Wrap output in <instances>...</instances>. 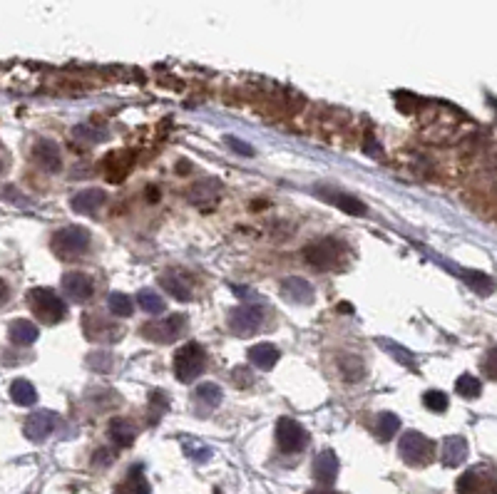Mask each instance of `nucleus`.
Masks as SVG:
<instances>
[{
  "mask_svg": "<svg viewBox=\"0 0 497 494\" xmlns=\"http://www.w3.org/2000/svg\"><path fill=\"white\" fill-rule=\"evenodd\" d=\"M28 306H30V311H33V313L48 326L60 323V321L68 316V306H65V301L50 289H33V291H30V294H28Z\"/></svg>",
  "mask_w": 497,
  "mask_h": 494,
  "instance_id": "nucleus-1",
  "label": "nucleus"
},
{
  "mask_svg": "<svg viewBox=\"0 0 497 494\" xmlns=\"http://www.w3.org/2000/svg\"><path fill=\"white\" fill-rule=\"evenodd\" d=\"M207 367V353L199 343H187L174 353V375L179 382H192Z\"/></svg>",
  "mask_w": 497,
  "mask_h": 494,
  "instance_id": "nucleus-2",
  "label": "nucleus"
},
{
  "mask_svg": "<svg viewBox=\"0 0 497 494\" xmlns=\"http://www.w3.org/2000/svg\"><path fill=\"white\" fill-rule=\"evenodd\" d=\"M398 455L403 457L405 465L425 467V465H430V460H433V455H435V442L428 440L425 435H420V432L410 430L400 437Z\"/></svg>",
  "mask_w": 497,
  "mask_h": 494,
  "instance_id": "nucleus-3",
  "label": "nucleus"
},
{
  "mask_svg": "<svg viewBox=\"0 0 497 494\" xmlns=\"http://www.w3.org/2000/svg\"><path fill=\"white\" fill-rule=\"evenodd\" d=\"M53 251L60 259H78L90 249V231L85 226H65L53 236Z\"/></svg>",
  "mask_w": 497,
  "mask_h": 494,
  "instance_id": "nucleus-4",
  "label": "nucleus"
},
{
  "mask_svg": "<svg viewBox=\"0 0 497 494\" xmlns=\"http://www.w3.org/2000/svg\"><path fill=\"white\" fill-rule=\"evenodd\" d=\"M306 261H309L314 269L319 271H328V269H336L341 264V259L346 256V249L338 239L333 236H326V239H319L314 244L306 246Z\"/></svg>",
  "mask_w": 497,
  "mask_h": 494,
  "instance_id": "nucleus-5",
  "label": "nucleus"
},
{
  "mask_svg": "<svg viewBox=\"0 0 497 494\" xmlns=\"http://www.w3.org/2000/svg\"><path fill=\"white\" fill-rule=\"evenodd\" d=\"M184 331H187V316L184 313H174V316H167V318L149 321V323L142 326V335L147 338V340L162 343V345L182 338Z\"/></svg>",
  "mask_w": 497,
  "mask_h": 494,
  "instance_id": "nucleus-6",
  "label": "nucleus"
},
{
  "mask_svg": "<svg viewBox=\"0 0 497 494\" xmlns=\"http://www.w3.org/2000/svg\"><path fill=\"white\" fill-rule=\"evenodd\" d=\"M276 445L286 455H294V452H301L309 445V432L291 417H281L276 422Z\"/></svg>",
  "mask_w": 497,
  "mask_h": 494,
  "instance_id": "nucleus-7",
  "label": "nucleus"
},
{
  "mask_svg": "<svg viewBox=\"0 0 497 494\" xmlns=\"http://www.w3.org/2000/svg\"><path fill=\"white\" fill-rule=\"evenodd\" d=\"M458 494H497V475L488 467H473L458 480Z\"/></svg>",
  "mask_w": 497,
  "mask_h": 494,
  "instance_id": "nucleus-8",
  "label": "nucleus"
},
{
  "mask_svg": "<svg viewBox=\"0 0 497 494\" xmlns=\"http://www.w3.org/2000/svg\"><path fill=\"white\" fill-rule=\"evenodd\" d=\"M261 323H264V311H261L259 306H239V308H234L232 316H229V326H232V331L237 333L239 338L254 335V333L261 328Z\"/></svg>",
  "mask_w": 497,
  "mask_h": 494,
  "instance_id": "nucleus-9",
  "label": "nucleus"
},
{
  "mask_svg": "<svg viewBox=\"0 0 497 494\" xmlns=\"http://www.w3.org/2000/svg\"><path fill=\"white\" fill-rule=\"evenodd\" d=\"M82 331H85V335L95 343H114V340H119V333H122L114 326V321L105 318V316H100V313L85 316Z\"/></svg>",
  "mask_w": 497,
  "mask_h": 494,
  "instance_id": "nucleus-10",
  "label": "nucleus"
},
{
  "mask_svg": "<svg viewBox=\"0 0 497 494\" xmlns=\"http://www.w3.org/2000/svg\"><path fill=\"white\" fill-rule=\"evenodd\" d=\"M55 427H58V415L50 410H40V412H33V415L25 420V435L33 442H43L53 435Z\"/></svg>",
  "mask_w": 497,
  "mask_h": 494,
  "instance_id": "nucleus-11",
  "label": "nucleus"
},
{
  "mask_svg": "<svg viewBox=\"0 0 497 494\" xmlns=\"http://www.w3.org/2000/svg\"><path fill=\"white\" fill-rule=\"evenodd\" d=\"M63 291L75 301V304H85V301L92 299L95 284L87 274H80V271H70L63 276Z\"/></svg>",
  "mask_w": 497,
  "mask_h": 494,
  "instance_id": "nucleus-12",
  "label": "nucleus"
},
{
  "mask_svg": "<svg viewBox=\"0 0 497 494\" xmlns=\"http://www.w3.org/2000/svg\"><path fill=\"white\" fill-rule=\"evenodd\" d=\"M281 296H284L289 304L309 306V304H314L316 291L306 279H301V276H291V279H286L284 284H281Z\"/></svg>",
  "mask_w": 497,
  "mask_h": 494,
  "instance_id": "nucleus-13",
  "label": "nucleus"
},
{
  "mask_svg": "<svg viewBox=\"0 0 497 494\" xmlns=\"http://www.w3.org/2000/svg\"><path fill=\"white\" fill-rule=\"evenodd\" d=\"M311 475H314V480L319 485H333L336 477H338V457H336V452H319L314 465H311Z\"/></svg>",
  "mask_w": 497,
  "mask_h": 494,
  "instance_id": "nucleus-14",
  "label": "nucleus"
},
{
  "mask_svg": "<svg viewBox=\"0 0 497 494\" xmlns=\"http://www.w3.org/2000/svg\"><path fill=\"white\" fill-rule=\"evenodd\" d=\"M321 199H326L328 204H336L341 211H346V214H353V216H363L365 211V204L358 199V196L353 194H346V191H338V189H326V186H321L319 189Z\"/></svg>",
  "mask_w": 497,
  "mask_h": 494,
  "instance_id": "nucleus-15",
  "label": "nucleus"
},
{
  "mask_svg": "<svg viewBox=\"0 0 497 494\" xmlns=\"http://www.w3.org/2000/svg\"><path fill=\"white\" fill-rule=\"evenodd\" d=\"M33 159L43 166L45 171H60V166H63L60 149L53 139H38L33 147Z\"/></svg>",
  "mask_w": 497,
  "mask_h": 494,
  "instance_id": "nucleus-16",
  "label": "nucleus"
},
{
  "mask_svg": "<svg viewBox=\"0 0 497 494\" xmlns=\"http://www.w3.org/2000/svg\"><path fill=\"white\" fill-rule=\"evenodd\" d=\"M440 460L445 467H460L468 460V442L460 435H450L443 440V450H440Z\"/></svg>",
  "mask_w": 497,
  "mask_h": 494,
  "instance_id": "nucleus-17",
  "label": "nucleus"
},
{
  "mask_svg": "<svg viewBox=\"0 0 497 494\" xmlns=\"http://www.w3.org/2000/svg\"><path fill=\"white\" fill-rule=\"evenodd\" d=\"M114 494H152L147 477H144V472H142V467H139V465L132 467V470L127 472V477H124V480L114 487Z\"/></svg>",
  "mask_w": 497,
  "mask_h": 494,
  "instance_id": "nucleus-18",
  "label": "nucleus"
},
{
  "mask_svg": "<svg viewBox=\"0 0 497 494\" xmlns=\"http://www.w3.org/2000/svg\"><path fill=\"white\" fill-rule=\"evenodd\" d=\"M102 204H105L102 189H85V191H80V194H75L73 201H70V206H73L78 214H95Z\"/></svg>",
  "mask_w": 497,
  "mask_h": 494,
  "instance_id": "nucleus-19",
  "label": "nucleus"
},
{
  "mask_svg": "<svg viewBox=\"0 0 497 494\" xmlns=\"http://www.w3.org/2000/svg\"><path fill=\"white\" fill-rule=\"evenodd\" d=\"M134 164V157L129 152H117V154H107L105 159V171H107L109 181H122L127 176L129 166Z\"/></svg>",
  "mask_w": 497,
  "mask_h": 494,
  "instance_id": "nucleus-20",
  "label": "nucleus"
},
{
  "mask_svg": "<svg viewBox=\"0 0 497 494\" xmlns=\"http://www.w3.org/2000/svg\"><path fill=\"white\" fill-rule=\"evenodd\" d=\"M249 360L259 370H271L276 365V360H279V350L271 343H256L254 348H249Z\"/></svg>",
  "mask_w": 497,
  "mask_h": 494,
  "instance_id": "nucleus-21",
  "label": "nucleus"
},
{
  "mask_svg": "<svg viewBox=\"0 0 497 494\" xmlns=\"http://www.w3.org/2000/svg\"><path fill=\"white\" fill-rule=\"evenodd\" d=\"M134 437H137V430H134V425L129 420H124V417H114L112 422H109V440L114 442V447H129L134 442Z\"/></svg>",
  "mask_w": 497,
  "mask_h": 494,
  "instance_id": "nucleus-22",
  "label": "nucleus"
},
{
  "mask_svg": "<svg viewBox=\"0 0 497 494\" xmlns=\"http://www.w3.org/2000/svg\"><path fill=\"white\" fill-rule=\"evenodd\" d=\"M8 335H10V340H13L15 345H33V343L38 340L40 331H38V326H35V323L20 318V321H13V323H10Z\"/></svg>",
  "mask_w": 497,
  "mask_h": 494,
  "instance_id": "nucleus-23",
  "label": "nucleus"
},
{
  "mask_svg": "<svg viewBox=\"0 0 497 494\" xmlns=\"http://www.w3.org/2000/svg\"><path fill=\"white\" fill-rule=\"evenodd\" d=\"M159 286H162L169 296H174V299H179V301L192 299V289H189L182 281V276H177V274H162L159 276Z\"/></svg>",
  "mask_w": 497,
  "mask_h": 494,
  "instance_id": "nucleus-24",
  "label": "nucleus"
},
{
  "mask_svg": "<svg viewBox=\"0 0 497 494\" xmlns=\"http://www.w3.org/2000/svg\"><path fill=\"white\" fill-rule=\"evenodd\" d=\"M10 397H13L15 405L28 407V405H35V400H38V390H35L33 382L20 377V380H15L13 385H10Z\"/></svg>",
  "mask_w": 497,
  "mask_h": 494,
  "instance_id": "nucleus-25",
  "label": "nucleus"
},
{
  "mask_svg": "<svg viewBox=\"0 0 497 494\" xmlns=\"http://www.w3.org/2000/svg\"><path fill=\"white\" fill-rule=\"evenodd\" d=\"M137 304H139V308L144 311V313H149V316H159V313H164V308H167V304H164V299L159 294H154L152 289H142L137 294Z\"/></svg>",
  "mask_w": 497,
  "mask_h": 494,
  "instance_id": "nucleus-26",
  "label": "nucleus"
},
{
  "mask_svg": "<svg viewBox=\"0 0 497 494\" xmlns=\"http://www.w3.org/2000/svg\"><path fill=\"white\" fill-rule=\"evenodd\" d=\"M398 430H400V417L393 415V412H380L378 420H375V435L383 442H388Z\"/></svg>",
  "mask_w": 497,
  "mask_h": 494,
  "instance_id": "nucleus-27",
  "label": "nucleus"
},
{
  "mask_svg": "<svg viewBox=\"0 0 497 494\" xmlns=\"http://www.w3.org/2000/svg\"><path fill=\"white\" fill-rule=\"evenodd\" d=\"M107 306H109V311H112V316H117V318H127V316H132V299L119 294V291H112V294H109Z\"/></svg>",
  "mask_w": 497,
  "mask_h": 494,
  "instance_id": "nucleus-28",
  "label": "nucleus"
},
{
  "mask_svg": "<svg viewBox=\"0 0 497 494\" xmlns=\"http://www.w3.org/2000/svg\"><path fill=\"white\" fill-rule=\"evenodd\" d=\"M455 390H458V395L468 397V400H475V397H480V392H483V385H480V380L475 375H460L458 382H455Z\"/></svg>",
  "mask_w": 497,
  "mask_h": 494,
  "instance_id": "nucleus-29",
  "label": "nucleus"
},
{
  "mask_svg": "<svg viewBox=\"0 0 497 494\" xmlns=\"http://www.w3.org/2000/svg\"><path fill=\"white\" fill-rule=\"evenodd\" d=\"M378 345H380V348H385V350H388L390 355H393V358H395V360H398V363H403L405 367H413V365H415V363H413V353H410V350H405V348H403V345H398V343H393V340H385V338H380V340H378Z\"/></svg>",
  "mask_w": 497,
  "mask_h": 494,
  "instance_id": "nucleus-30",
  "label": "nucleus"
},
{
  "mask_svg": "<svg viewBox=\"0 0 497 494\" xmlns=\"http://www.w3.org/2000/svg\"><path fill=\"white\" fill-rule=\"evenodd\" d=\"M194 395H197L202 402H207L209 407H217L219 402H222V387L214 385V382H202V385L197 387V392H194Z\"/></svg>",
  "mask_w": 497,
  "mask_h": 494,
  "instance_id": "nucleus-31",
  "label": "nucleus"
},
{
  "mask_svg": "<svg viewBox=\"0 0 497 494\" xmlns=\"http://www.w3.org/2000/svg\"><path fill=\"white\" fill-rule=\"evenodd\" d=\"M217 189H219L217 181H202V184H197L189 191V199H192L194 204H202V201H207V199H217Z\"/></svg>",
  "mask_w": 497,
  "mask_h": 494,
  "instance_id": "nucleus-32",
  "label": "nucleus"
},
{
  "mask_svg": "<svg viewBox=\"0 0 497 494\" xmlns=\"http://www.w3.org/2000/svg\"><path fill=\"white\" fill-rule=\"evenodd\" d=\"M423 405L428 407V410H433V412H445V410H448V395H445V392H440V390H428L423 395Z\"/></svg>",
  "mask_w": 497,
  "mask_h": 494,
  "instance_id": "nucleus-33",
  "label": "nucleus"
},
{
  "mask_svg": "<svg viewBox=\"0 0 497 494\" xmlns=\"http://www.w3.org/2000/svg\"><path fill=\"white\" fill-rule=\"evenodd\" d=\"M149 407H152V422H159V417L167 412V407H169V400H167V395L164 392H152V397H149Z\"/></svg>",
  "mask_w": 497,
  "mask_h": 494,
  "instance_id": "nucleus-34",
  "label": "nucleus"
},
{
  "mask_svg": "<svg viewBox=\"0 0 497 494\" xmlns=\"http://www.w3.org/2000/svg\"><path fill=\"white\" fill-rule=\"evenodd\" d=\"M463 279L468 281L470 286H473L475 291H480V294H488V291H493V281L488 279L485 274H470V271H463Z\"/></svg>",
  "mask_w": 497,
  "mask_h": 494,
  "instance_id": "nucleus-35",
  "label": "nucleus"
},
{
  "mask_svg": "<svg viewBox=\"0 0 497 494\" xmlns=\"http://www.w3.org/2000/svg\"><path fill=\"white\" fill-rule=\"evenodd\" d=\"M227 144L234 149V152L242 154V157H254V147H251V144H247V142H242L239 137H232V134H229V137H227Z\"/></svg>",
  "mask_w": 497,
  "mask_h": 494,
  "instance_id": "nucleus-36",
  "label": "nucleus"
},
{
  "mask_svg": "<svg viewBox=\"0 0 497 494\" xmlns=\"http://www.w3.org/2000/svg\"><path fill=\"white\" fill-rule=\"evenodd\" d=\"M483 370L488 372L490 377H495V380H497V345L488 353V358H485V363H483Z\"/></svg>",
  "mask_w": 497,
  "mask_h": 494,
  "instance_id": "nucleus-37",
  "label": "nucleus"
},
{
  "mask_svg": "<svg viewBox=\"0 0 497 494\" xmlns=\"http://www.w3.org/2000/svg\"><path fill=\"white\" fill-rule=\"evenodd\" d=\"M109 363H112V358L107 353H95V358H90V367H95V370H107Z\"/></svg>",
  "mask_w": 497,
  "mask_h": 494,
  "instance_id": "nucleus-38",
  "label": "nucleus"
},
{
  "mask_svg": "<svg viewBox=\"0 0 497 494\" xmlns=\"http://www.w3.org/2000/svg\"><path fill=\"white\" fill-rule=\"evenodd\" d=\"M92 462L95 465H109V462H112V455H109L107 450H100L97 455L92 457Z\"/></svg>",
  "mask_w": 497,
  "mask_h": 494,
  "instance_id": "nucleus-39",
  "label": "nucleus"
},
{
  "mask_svg": "<svg viewBox=\"0 0 497 494\" xmlns=\"http://www.w3.org/2000/svg\"><path fill=\"white\" fill-rule=\"evenodd\" d=\"M8 299H10V289H8V284H5V281L0 279V308H3V306L8 304Z\"/></svg>",
  "mask_w": 497,
  "mask_h": 494,
  "instance_id": "nucleus-40",
  "label": "nucleus"
},
{
  "mask_svg": "<svg viewBox=\"0 0 497 494\" xmlns=\"http://www.w3.org/2000/svg\"><path fill=\"white\" fill-rule=\"evenodd\" d=\"M309 494H338V492H328V490H319V492H309Z\"/></svg>",
  "mask_w": 497,
  "mask_h": 494,
  "instance_id": "nucleus-41",
  "label": "nucleus"
},
{
  "mask_svg": "<svg viewBox=\"0 0 497 494\" xmlns=\"http://www.w3.org/2000/svg\"><path fill=\"white\" fill-rule=\"evenodd\" d=\"M214 494H222V492H214Z\"/></svg>",
  "mask_w": 497,
  "mask_h": 494,
  "instance_id": "nucleus-42",
  "label": "nucleus"
},
{
  "mask_svg": "<svg viewBox=\"0 0 497 494\" xmlns=\"http://www.w3.org/2000/svg\"><path fill=\"white\" fill-rule=\"evenodd\" d=\"M0 169H3V164H0Z\"/></svg>",
  "mask_w": 497,
  "mask_h": 494,
  "instance_id": "nucleus-43",
  "label": "nucleus"
}]
</instances>
